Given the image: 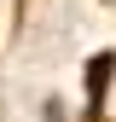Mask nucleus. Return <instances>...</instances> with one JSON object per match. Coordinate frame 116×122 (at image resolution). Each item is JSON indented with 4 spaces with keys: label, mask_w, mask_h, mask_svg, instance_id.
<instances>
[{
    "label": "nucleus",
    "mask_w": 116,
    "mask_h": 122,
    "mask_svg": "<svg viewBox=\"0 0 116 122\" xmlns=\"http://www.w3.org/2000/svg\"><path fill=\"white\" fill-rule=\"evenodd\" d=\"M110 70H116V52H99L93 64H87V105H99V99H105V81H110Z\"/></svg>",
    "instance_id": "obj_1"
}]
</instances>
